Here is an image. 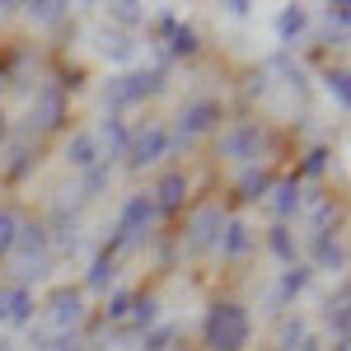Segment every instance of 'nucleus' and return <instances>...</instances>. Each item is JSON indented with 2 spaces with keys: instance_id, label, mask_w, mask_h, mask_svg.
Returning <instances> with one entry per match:
<instances>
[{
  "instance_id": "nucleus-1",
  "label": "nucleus",
  "mask_w": 351,
  "mask_h": 351,
  "mask_svg": "<svg viewBox=\"0 0 351 351\" xmlns=\"http://www.w3.org/2000/svg\"><path fill=\"white\" fill-rule=\"evenodd\" d=\"M202 337H206L211 351H248V342H253V319H248V309L234 304V300H216L206 309V319H202Z\"/></svg>"
},
{
  "instance_id": "nucleus-2",
  "label": "nucleus",
  "mask_w": 351,
  "mask_h": 351,
  "mask_svg": "<svg viewBox=\"0 0 351 351\" xmlns=\"http://www.w3.org/2000/svg\"><path fill=\"white\" fill-rule=\"evenodd\" d=\"M169 89V66H141V71H127V75H112L104 84V108L117 117L132 104H145V99H160Z\"/></svg>"
},
{
  "instance_id": "nucleus-3",
  "label": "nucleus",
  "mask_w": 351,
  "mask_h": 351,
  "mask_svg": "<svg viewBox=\"0 0 351 351\" xmlns=\"http://www.w3.org/2000/svg\"><path fill=\"white\" fill-rule=\"evenodd\" d=\"M160 220V211H155V202H150V192H132L127 202H122V216H117V230H112V239L104 243V253L108 258H117L122 248H132V243L150 239V225Z\"/></svg>"
},
{
  "instance_id": "nucleus-4",
  "label": "nucleus",
  "mask_w": 351,
  "mask_h": 351,
  "mask_svg": "<svg viewBox=\"0 0 351 351\" xmlns=\"http://www.w3.org/2000/svg\"><path fill=\"white\" fill-rule=\"evenodd\" d=\"M10 258H14V271H19V286L47 276V267H52V239H47V230L43 225H19Z\"/></svg>"
},
{
  "instance_id": "nucleus-5",
  "label": "nucleus",
  "mask_w": 351,
  "mask_h": 351,
  "mask_svg": "<svg viewBox=\"0 0 351 351\" xmlns=\"http://www.w3.org/2000/svg\"><path fill=\"white\" fill-rule=\"evenodd\" d=\"M220 122H225V104H220V99H192V104H183L178 127L169 132V155H173V150H183V145H192L197 136L216 132Z\"/></svg>"
},
{
  "instance_id": "nucleus-6",
  "label": "nucleus",
  "mask_w": 351,
  "mask_h": 351,
  "mask_svg": "<svg viewBox=\"0 0 351 351\" xmlns=\"http://www.w3.org/2000/svg\"><path fill=\"white\" fill-rule=\"evenodd\" d=\"M150 38L164 47L169 61H192V56L202 52V33L192 24H183L178 14H160V19L150 24Z\"/></svg>"
},
{
  "instance_id": "nucleus-7",
  "label": "nucleus",
  "mask_w": 351,
  "mask_h": 351,
  "mask_svg": "<svg viewBox=\"0 0 351 351\" xmlns=\"http://www.w3.org/2000/svg\"><path fill=\"white\" fill-rule=\"evenodd\" d=\"M169 155V132H164L160 122H145V127H136L132 141H127V169H150V164H160Z\"/></svg>"
},
{
  "instance_id": "nucleus-8",
  "label": "nucleus",
  "mask_w": 351,
  "mask_h": 351,
  "mask_svg": "<svg viewBox=\"0 0 351 351\" xmlns=\"http://www.w3.org/2000/svg\"><path fill=\"white\" fill-rule=\"evenodd\" d=\"M225 220H230V216L220 211V202H202V206L188 216V253H206V248H216Z\"/></svg>"
},
{
  "instance_id": "nucleus-9",
  "label": "nucleus",
  "mask_w": 351,
  "mask_h": 351,
  "mask_svg": "<svg viewBox=\"0 0 351 351\" xmlns=\"http://www.w3.org/2000/svg\"><path fill=\"white\" fill-rule=\"evenodd\" d=\"M258 150H263V127L258 122H234L230 132H220V160L234 164H258Z\"/></svg>"
},
{
  "instance_id": "nucleus-10",
  "label": "nucleus",
  "mask_w": 351,
  "mask_h": 351,
  "mask_svg": "<svg viewBox=\"0 0 351 351\" xmlns=\"http://www.w3.org/2000/svg\"><path fill=\"white\" fill-rule=\"evenodd\" d=\"M84 324V291L80 286H56L47 295V328L56 332H71Z\"/></svg>"
},
{
  "instance_id": "nucleus-11",
  "label": "nucleus",
  "mask_w": 351,
  "mask_h": 351,
  "mask_svg": "<svg viewBox=\"0 0 351 351\" xmlns=\"http://www.w3.org/2000/svg\"><path fill=\"white\" fill-rule=\"evenodd\" d=\"M61 122H66V84L38 89V99H33V108H28V127H33V132H56Z\"/></svg>"
},
{
  "instance_id": "nucleus-12",
  "label": "nucleus",
  "mask_w": 351,
  "mask_h": 351,
  "mask_svg": "<svg viewBox=\"0 0 351 351\" xmlns=\"http://www.w3.org/2000/svg\"><path fill=\"white\" fill-rule=\"evenodd\" d=\"M267 197H271V216H276V225H291V220L304 216V188H300L295 173H291V178H276Z\"/></svg>"
},
{
  "instance_id": "nucleus-13",
  "label": "nucleus",
  "mask_w": 351,
  "mask_h": 351,
  "mask_svg": "<svg viewBox=\"0 0 351 351\" xmlns=\"http://www.w3.org/2000/svg\"><path fill=\"white\" fill-rule=\"evenodd\" d=\"M0 324H14V328L33 324V291L28 286H19V281L0 286Z\"/></svg>"
},
{
  "instance_id": "nucleus-14",
  "label": "nucleus",
  "mask_w": 351,
  "mask_h": 351,
  "mask_svg": "<svg viewBox=\"0 0 351 351\" xmlns=\"http://www.w3.org/2000/svg\"><path fill=\"white\" fill-rule=\"evenodd\" d=\"M309 267L314 271H342L347 267V248H342V239H337L332 230L309 234Z\"/></svg>"
},
{
  "instance_id": "nucleus-15",
  "label": "nucleus",
  "mask_w": 351,
  "mask_h": 351,
  "mask_svg": "<svg viewBox=\"0 0 351 351\" xmlns=\"http://www.w3.org/2000/svg\"><path fill=\"white\" fill-rule=\"evenodd\" d=\"M183 197H188V173L183 169H169L160 183H155V192H150V202H155L160 216H178L183 211Z\"/></svg>"
},
{
  "instance_id": "nucleus-16",
  "label": "nucleus",
  "mask_w": 351,
  "mask_h": 351,
  "mask_svg": "<svg viewBox=\"0 0 351 351\" xmlns=\"http://www.w3.org/2000/svg\"><path fill=\"white\" fill-rule=\"evenodd\" d=\"M309 281H314V267L309 263H295V267L281 271V281H276V291H271V309H291V300H300L309 291Z\"/></svg>"
},
{
  "instance_id": "nucleus-17",
  "label": "nucleus",
  "mask_w": 351,
  "mask_h": 351,
  "mask_svg": "<svg viewBox=\"0 0 351 351\" xmlns=\"http://www.w3.org/2000/svg\"><path fill=\"white\" fill-rule=\"evenodd\" d=\"M94 141H99V155H104V160H122V155H127V141H132V132H127V122H122V117H104V122H99V132H94Z\"/></svg>"
},
{
  "instance_id": "nucleus-18",
  "label": "nucleus",
  "mask_w": 351,
  "mask_h": 351,
  "mask_svg": "<svg viewBox=\"0 0 351 351\" xmlns=\"http://www.w3.org/2000/svg\"><path fill=\"white\" fill-rule=\"evenodd\" d=\"M220 258H225V263H239L243 253H248V248H253V230H248V220H225V230H220Z\"/></svg>"
},
{
  "instance_id": "nucleus-19",
  "label": "nucleus",
  "mask_w": 351,
  "mask_h": 351,
  "mask_svg": "<svg viewBox=\"0 0 351 351\" xmlns=\"http://www.w3.org/2000/svg\"><path fill=\"white\" fill-rule=\"evenodd\" d=\"M99 160H104V155H99V141H94V132H75L71 141H66V164H71L75 173L94 169Z\"/></svg>"
},
{
  "instance_id": "nucleus-20",
  "label": "nucleus",
  "mask_w": 351,
  "mask_h": 351,
  "mask_svg": "<svg viewBox=\"0 0 351 351\" xmlns=\"http://www.w3.org/2000/svg\"><path fill=\"white\" fill-rule=\"evenodd\" d=\"M271 169H263V164H248L243 169V178H239V202H258V197H267L271 192Z\"/></svg>"
},
{
  "instance_id": "nucleus-21",
  "label": "nucleus",
  "mask_w": 351,
  "mask_h": 351,
  "mask_svg": "<svg viewBox=\"0 0 351 351\" xmlns=\"http://www.w3.org/2000/svg\"><path fill=\"white\" fill-rule=\"evenodd\" d=\"M160 324V304H155V300L150 295H136L132 300V314H127V332H150V328Z\"/></svg>"
},
{
  "instance_id": "nucleus-22",
  "label": "nucleus",
  "mask_w": 351,
  "mask_h": 351,
  "mask_svg": "<svg viewBox=\"0 0 351 351\" xmlns=\"http://www.w3.org/2000/svg\"><path fill=\"white\" fill-rule=\"evenodd\" d=\"M112 276H117V267H112V258L99 248L94 253V263H89V271H84V291H99V295H108Z\"/></svg>"
},
{
  "instance_id": "nucleus-23",
  "label": "nucleus",
  "mask_w": 351,
  "mask_h": 351,
  "mask_svg": "<svg viewBox=\"0 0 351 351\" xmlns=\"http://www.w3.org/2000/svg\"><path fill=\"white\" fill-rule=\"evenodd\" d=\"M267 248L276 253V263H286V267L300 263V243H295V234H291V225H276L267 234Z\"/></svg>"
},
{
  "instance_id": "nucleus-24",
  "label": "nucleus",
  "mask_w": 351,
  "mask_h": 351,
  "mask_svg": "<svg viewBox=\"0 0 351 351\" xmlns=\"http://www.w3.org/2000/svg\"><path fill=\"white\" fill-rule=\"evenodd\" d=\"M304 28H309V10H300V5H286V10L276 14V38H281V43H295Z\"/></svg>"
},
{
  "instance_id": "nucleus-25",
  "label": "nucleus",
  "mask_w": 351,
  "mask_h": 351,
  "mask_svg": "<svg viewBox=\"0 0 351 351\" xmlns=\"http://www.w3.org/2000/svg\"><path fill=\"white\" fill-rule=\"evenodd\" d=\"M108 183H112V164L108 160H99L94 169H84V173H80V202H94Z\"/></svg>"
},
{
  "instance_id": "nucleus-26",
  "label": "nucleus",
  "mask_w": 351,
  "mask_h": 351,
  "mask_svg": "<svg viewBox=\"0 0 351 351\" xmlns=\"http://www.w3.org/2000/svg\"><path fill=\"white\" fill-rule=\"evenodd\" d=\"M347 300H351V291H347V281L337 286V295L324 304V324L337 332V337H347Z\"/></svg>"
},
{
  "instance_id": "nucleus-27",
  "label": "nucleus",
  "mask_w": 351,
  "mask_h": 351,
  "mask_svg": "<svg viewBox=\"0 0 351 351\" xmlns=\"http://www.w3.org/2000/svg\"><path fill=\"white\" fill-rule=\"evenodd\" d=\"M104 56L108 61H122V66L136 61V38L132 33H104Z\"/></svg>"
},
{
  "instance_id": "nucleus-28",
  "label": "nucleus",
  "mask_w": 351,
  "mask_h": 351,
  "mask_svg": "<svg viewBox=\"0 0 351 351\" xmlns=\"http://www.w3.org/2000/svg\"><path fill=\"white\" fill-rule=\"evenodd\" d=\"M347 84H351L347 66H328V71H324V89L337 99V108H347V104H351V89H347Z\"/></svg>"
},
{
  "instance_id": "nucleus-29",
  "label": "nucleus",
  "mask_w": 351,
  "mask_h": 351,
  "mask_svg": "<svg viewBox=\"0 0 351 351\" xmlns=\"http://www.w3.org/2000/svg\"><path fill=\"white\" fill-rule=\"evenodd\" d=\"M24 10H28V19L43 24V28H52V24L66 19V5H61V0H33V5H24Z\"/></svg>"
},
{
  "instance_id": "nucleus-30",
  "label": "nucleus",
  "mask_w": 351,
  "mask_h": 351,
  "mask_svg": "<svg viewBox=\"0 0 351 351\" xmlns=\"http://www.w3.org/2000/svg\"><path fill=\"white\" fill-rule=\"evenodd\" d=\"M132 291H108V304H104V324H112V328H122L127 324V314H132Z\"/></svg>"
},
{
  "instance_id": "nucleus-31",
  "label": "nucleus",
  "mask_w": 351,
  "mask_h": 351,
  "mask_svg": "<svg viewBox=\"0 0 351 351\" xmlns=\"http://www.w3.org/2000/svg\"><path fill=\"white\" fill-rule=\"evenodd\" d=\"M173 342H178V324H155L141 337V351H173Z\"/></svg>"
},
{
  "instance_id": "nucleus-32",
  "label": "nucleus",
  "mask_w": 351,
  "mask_h": 351,
  "mask_svg": "<svg viewBox=\"0 0 351 351\" xmlns=\"http://www.w3.org/2000/svg\"><path fill=\"white\" fill-rule=\"evenodd\" d=\"M328 160H332V150H328V145H314V150L304 155V164H300L295 178H324V173H328Z\"/></svg>"
},
{
  "instance_id": "nucleus-33",
  "label": "nucleus",
  "mask_w": 351,
  "mask_h": 351,
  "mask_svg": "<svg viewBox=\"0 0 351 351\" xmlns=\"http://www.w3.org/2000/svg\"><path fill=\"white\" fill-rule=\"evenodd\" d=\"M33 145H28V141H14V145H10V169H5V173H10V178H24L28 169H33Z\"/></svg>"
},
{
  "instance_id": "nucleus-34",
  "label": "nucleus",
  "mask_w": 351,
  "mask_h": 351,
  "mask_svg": "<svg viewBox=\"0 0 351 351\" xmlns=\"http://www.w3.org/2000/svg\"><path fill=\"white\" fill-rule=\"evenodd\" d=\"M108 19L117 24V33H122V28L145 24V10H141V5H127V0H122V5H108Z\"/></svg>"
},
{
  "instance_id": "nucleus-35",
  "label": "nucleus",
  "mask_w": 351,
  "mask_h": 351,
  "mask_svg": "<svg viewBox=\"0 0 351 351\" xmlns=\"http://www.w3.org/2000/svg\"><path fill=\"white\" fill-rule=\"evenodd\" d=\"M300 342H304V319H286L276 332V351H300Z\"/></svg>"
},
{
  "instance_id": "nucleus-36",
  "label": "nucleus",
  "mask_w": 351,
  "mask_h": 351,
  "mask_svg": "<svg viewBox=\"0 0 351 351\" xmlns=\"http://www.w3.org/2000/svg\"><path fill=\"white\" fill-rule=\"evenodd\" d=\"M19 225H24V220L14 216V211H0V263L10 258V248H14V234H19Z\"/></svg>"
},
{
  "instance_id": "nucleus-37",
  "label": "nucleus",
  "mask_w": 351,
  "mask_h": 351,
  "mask_svg": "<svg viewBox=\"0 0 351 351\" xmlns=\"http://www.w3.org/2000/svg\"><path fill=\"white\" fill-rule=\"evenodd\" d=\"M328 220H337V202H332V197H319V202H314V211H309V225H314V234H324Z\"/></svg>"
},
{
  "instance_id": "nucleus-38",
  "label": "nucleus",
  "mask_w": 351,
  "mask_h": 351,
  "mask_svg": "<svg viewBox=\"0 0 351 351\" xmlns=\"http://www.w3.org/2000/svg\"><path fill=\"white\" fill-rule=\"evenodd\" d=\"M351 24V5L347 0H337V5H328V28H337V33H347Z\"/></svg>"
},
{
  "instance_id": "nucleus-39",
  "label": "nucleus",
  "mask_w": 351,
  "mask_h": 351,
  "mask_svg": "<svg viewBox=\"0 0 351 351\" xmlns=\"http://www.w3.org/2000/svg\"><path fill=\"white\" fill-rule=\"evenodd\" d=\"M5 136H10V122H5V112H0V141H5Z\"/></svg>"
},
{
  "instance_id": "nucleus-40",
  "label": "nucleus",
  "mask_w": 351,
  "mask_h": 351,
  "mask_svg": "<svg viewBox=\"0 0 351 351\" xmlns=\"http://www.w3.org/2000/svg\"><path fill=\"white\" fill-rule=\"evenodd\" d=\"M0 351H14V342H0Z\"/></svg>"
},
{
  "instance_id": "nucleus-41",
  "label": "nucleus",
  "mask_w": 351,
  "mask_h": 351,
  "mask_svg": "<svg viewBox=\"0 0 351 351\" xmlns=\"http://www.w3.org/2000/svg\"><path fill=\"white\" fill-rule=\"evenodd\" d=\"M173 351H188V347H173Z\"/></svg>"
}]
</instances>
